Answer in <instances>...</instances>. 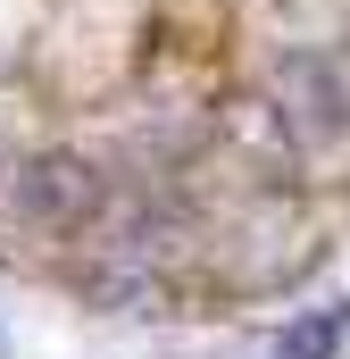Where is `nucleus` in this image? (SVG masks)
Instances as JSON below:
<instances>
[{"instance_id":"nucleus-1","label":"nucleus","mask_w":350,"mask_h":359,"mask_svg":"<svg viewBox=\"0 0 350 359\" xmlns=\"http://www.w3.org/2000/svg\"><path fill=\"white\" fill-rule=\"evenodd\" d=\"M275 126H284L292 142L326 151V142L350 126V84H342V67L317 59V50H292V59L275 67Z\"/></svg>"},{"instance_id":"nucleus-2","label":"nucleus","mask_w":350,"mask_h":359,"mask_svg":"<svg viewBox=\"0 0 350 359\" xmlns=\"http://www.w3.org/2000/svg\"><path fill=\"white\" fill-rule=\"evenodd\" d=\"M17 209L34 217V226H84L92 209H100V176H92L76 151H42V159H25L17 168Z\"/></svg>"},{"instance_id":"nucleus-3","label":"nucleus","mask_w":350,"mask_h":359,"mask_svg":"<svg viewBox=\"0 0 350 359\" xmlns=\"http://www.w3.org/2000/svg\"><path fill=\"white\" fill-rule=\"evenodd\" d=\"M342 343H350V301H317V309L284 318V334H275V359H334Z\"/></svg>"},{"instance_id":"nucleus-4","label":"nucleus","mask_w":350,"mask_h":359,"mask_svg":"<svg viewBox=\"0 0 350 359\" xmlns=\"http://www.w3.org/2000/svg\"><path fill=\"white\" fill-rule=\"evenodd\" d=\"M0 359H8V326H0Z\"/></svg>"}]
</instances>
